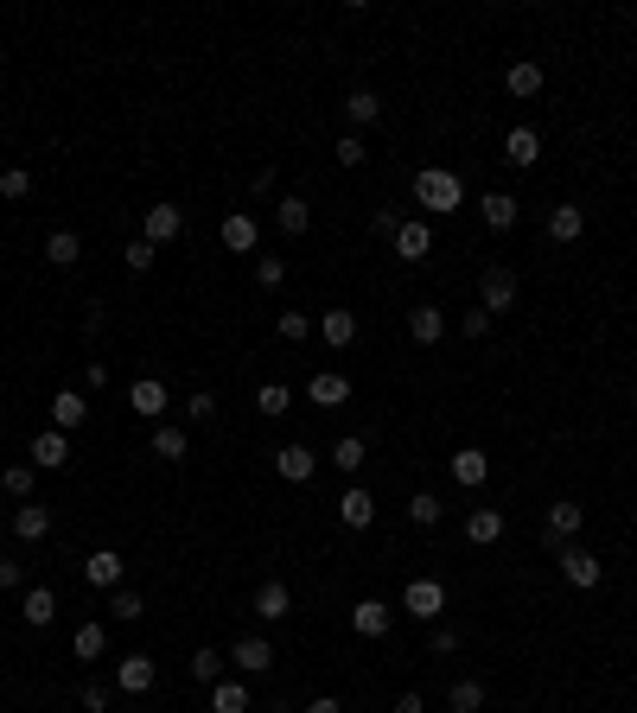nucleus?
<instances>
[{
    "label": "nucleus",
    "instance_id": "nucleus-1",
    "mask_svg": "<svg viewBox=\"0 0 637 713\" xmlns=\"http://www.w3.org/2000/svg\"><path fill=\"white\" fill-rule=\"evenodd\" d=\"M415 204L434 211V217H453L459 204H466V185H459V172H446V166H421L415 172Z\"/></svg>",
    "mask_w": 637,
    "mask_h": 713
},
{
    "label": "nucleus",
    "instance_id": "nucleus-2",
    "mask_svg": "<svg viewBox=\"0 0 637 713\" xmlns=\"http://www.w3.org/2000/svg\"><path fill=\"white\" fill-rule=\"evenodd\" d=\"M555 561H561V580L574 586V593H593V586L606 580V561H599L593 548H580V542H567V548L555 554Z\"/></svg>",
    "mask_w": 637,
    "mask_h": 713
},
{
    "label": "nucleus",
    "instance_id": "nucleus-3",
    "mask_svg": "<svg viewBox=\"0 0 637 713\" xmlns=\"http://www.w3.org/2000/svg\"><path fill=\"white\" fill-rule=\"evenodd\" d=\"M580 523H587V510H580V503L574 497H561V503H548V516H542V548H567V542H574V535H580Z\"/></svg>",
    "mask_w": 637,
    "mask_h": 713
},
{
    "label": "nucleus",
    "instance_id": "nucleus-4",
    "mask_svg": "<svg viewBox=\"0 0 637 713\" xmlns=\"http://www.w3.org/2000/svg\"><path fill=\"white\" fill-rule=\"evenodd\" d=\"M402 612L415 618V624H434V618L446 612V586H440V580H408V586H402Z\"/></svg>",
    "mask_w": 637,
    "mask_h": 713
},
{
    "label": "nucleus",
    "instance_id": "nucleus-5",
    "mask_svg": "<svg viewBox=\"0 0 637 713\" xmlns=\"http://www.w3.org/2000/svg\"><path fill=\"white\" fill-rule=\"evenodd\" d=\"M141 236L153 242V249L179 242V236H185V211H179V204H147V217H141Z\"/></svg>",
    "mask_w": 637,
    "mask_h": 713
},
{
    "label": "nucleus",
    "instance_id": "nucleus-6",
    "mask_svg": "<svg viewBox=\"0 0 637 713\" xmlns=\"http://www.w3.org/2000/svg\"><path fill=\"white\" fill-rule=\"evenodd\" d=\"M128 408L141 414V421L160 427V421H166V382H160V376H134V382H128Z\"/></svg>",
    "mask_w": 637,
    "mask_h": 713
},
{
    "label": "nucleus",
    "instance_id": "nucleus-7",
    "mask_svg": "<svg viewBox=\"0 0 637 713\" xmlns=\"http://www.w3.org/2000/svg\"><path fill=\"white\" fill-rule=\"evenodd\" d=\"M516 293H523V287H516V274H510V268H485V281H478V306H485L491 319H497V312H510V306H516Z\"/></svg>",
    "mask_w": 637,
    "mask_h": 713
},
{
    "label": "nucleus",
    "instance_id": "nucleus-8",
    "mask_svg": "<svg viewBox=\"0 0 637 713\" xmlns=\"http://www.w3.org/2000/svg\"><path fill=\"white\" fill-rule=\"evenodd\" d=\"M26 452H32V472H64V465H71V433L45 427V433H39V440H32Z\"/></svg>",
    "mask_w": 637,
    "mask_h": 713
},
{
    "label": "nucleus",
    "instance_id": "nucleus-9",
    "mask_svg": "<svg viewBox=\"0 0 637 713\" xmlns=\"http://www.w3.org/2000/svg\"><path fill=\"white\" fill-rule=\"evenodd\" d=\"M351 631L370 637V643H383V637L395 631V612H389L383 599H357V605H351Z\"/></svg>",
    "mask_w": 637,
    "mask_h": 713
},
{
    "label": "nucleus",
    "instance_id": "nucleus-10",
    "mask_svg": "<svg viewBox=\"0 0 637 713\" xmlns=\"http://www.w3.org/2000/svg\"><path fill=\"white\" fill-rule=\"evenodd\" d=\"M122 573H128V561L115 548H96V554H83V580L96 586V593H115L122 586Z\"/></svg>",
    "mask_w": 637,
    "mask_h": 713
},
{
    "label": "nucleus",
    "instance_id": "nucleus-11",
    "mask_svg": "<svg viewBox=\"0 0 637 713\" xmlns=\"http://www.w3.org/2000/svg\"><path fill=\"white\" fill-rule=\"evenodd\" d=\"M217 242H223V249H230V255H249L255 242H262V223H255L249 211H230V217L217 223Z\"/></svg>",
    "mask_w": 637,
    "mask_h": 713
},
{
    "label": "nucleus",
    "instance_id": "nucleus-12",
    "mask_svg": "<svg viewBox=\"0 0 637 713\" xmlns=\"http://www.w3.org/2000/svg\"><path fill=\"white\" fill-rule=\"evenodd\" d=\"M153 675H160V669H153V656H141V650H134V656H115V694H147Z\"/></svg>",
    "mask_w": 637,
    "mask_h": 713
},
{
    "label": "nucleus",
    "instance_id": "nucleus-13",
    "mask_svg": "<svg viewBox=\"0 0 637 713\" xmlns=\"http://www.w3.org/2000/svg\"><path fill=\"white\" fill-rule=\"evenodd\" d=\"M395 255H402V262H427V255H434V223L408 217L402 230H395Z\"/></svg>",
    "mask_w": 637,
    "mask_h": 713
},
{
    "label": "nucleus",
    "instance_id": "nucleus-14",
    "mask_svg": "<svg viewBox=\"0 0 637 713\" xmlns=\"http://www.w3.org/2000/svg\"><path fill=\"white\" fill-rule=\"evenodd\" d=\"M274 472H281L287 484H306V478L319 472V452H313V446H300V440H287L281 452H274Z\"/></svg>",
    "mask_w": 637,
    "mask_h": 713
},
{
    "label": "nucleus",
    "instance_id": "nucleus-15",
    "mask_svg": "<svg viewBox=\"0 0 637 713\" xmlns=\"http://www.w3.org/2000/svg\"><path fill=\"white\" fill-rule=\"evenodd\" d=\"M446 472H453V484H466V491H478V484L491 478V459L478 446H459L453 459H446Z\"/></svg>",
    "mask_w": 637,
    "mask_h": 713
},
{
    "label": "nucleus",
    "instance_id": "nucleus-16",
    "mask_svg": "<svg viewBox=\"0 0 637 713\" xmlns=\"http://www.w3.org/2000/svg\"><path fill=\"white\" fill-rule=\"evenodd\" d=\"M230 663L243 669V675H268V669H274V643H268V637H236Z\"/></svg>",
    "mask_w": 637,
    "mask_h": 713
},
{
    "label": "nucleus",
    "instance_id": "nucleus-17",
    "mask_svg": "<svg viewBox=\"0 0 637 713\" xmlns=\"http://www.w3.org/2000/svg\"><path fill=\"white\" fill-rule=\"evenodd\" d=\"M338 523H344V529H370V523H376V497L364 491V484H351V491L338 497Z\"/></svg>",
    "mask_w": 637,
    "mask_h": 713
},
{
    "label": "nucleus",
    "instance_id": "nucleus-18",
    "mask_svg": "<svg viewBox=\"0 0 637 713\" xmlns=\"http://www.w3.org/2000/svg\"><path fill=\"white\" fill-rule=\"evenodd\" d=\"M287 612H294V593H287V580H262V586H255V618L281 624Z\"/></svg>",
    "mask_w": 637,
    "mask_h": 713
},
{
    "label": "nucleus",
    "instance_id": "nucleus-19",
    "mask_svg": "<svg viewBox=\"0 0 637 713\" xmlns=\"http://www.w3.org/2000/svg\"><path fill=\"white\" fill-rule=\"evenodd\" d=\"M83 421H90V402H83L77 389H58V395H51V427H58V433H71V427H83Z\"/></svg>",
    "mask_w": 637,
    "mask_h": 713
},
{
    "label": "nucleus",
    "instance_id": "nucleus-20",
    "mask_svg": "<svg viewBox=\"0 0 637 713\" xmlns=\"http://www.w3.org/2000/svg\"><path fill=\"white\" fill-rule=\"evenodd\" d=\"M587 236V211L580 204H555L548 211V242H580Z\"/></svg>",
    "mask_w": 637,
    "mask_h": 713
},
{
    "label": "nucleus",
    "instance_id": "nucleus-21",
    "mask_svg": "<svg viewBox=\"0 0 637 713\" xmlns=\"http://www.w3.org/2000/svg\"><path fill=\"white\" fill-rule=\"evenodd\" d=\"M319 338L332 344V351H344V344L357 338V312H351V306H332V312H319Z\"/></svg>",
    "mask_w": 637,
    "mask_h": 713
},
{
    "label": "nucleus",
    "instance_id": "nucleus-22",
    "mask_svg": "<svg viewBox=\"0 0 637 713\" xmlns=\"http://www.w3.org/2000/svg\"><path fill=\"white\" fill-rule=\"evenodd\" d=\"M306 395H313V408H344L351 402V382H344L338 370H319L313 382H306Z\"/></svg>",
    "mask_w": 637,
    "mask_h": 713
},
{
    "label": "nucleus",
    "instance_id": "nucleus-23",
    "mask_svg": "<svg viewBox=\"0 0 637 713\" xmlns=\"http://www.w3.org/2000/svg\"><path fill=\"white\" fill-rule=\"evenodd\" d=\"M20 618L32 624V631H45V624L58 618V593H51V586H26V599H20Z\"/></svg>",
    "mask_w": 637,
    "mask_h": 713
},
{
    "label": "nucleus",
    "instance_id": "nucleus-24",
    "mask_svg": "<svg viewBox=\"0 0 637 713\" xmlns=\"http://www.w3.org/2000/svg\"><path fill=\"white\" fill-rule=\"evenodd\" d=\"M504 160H510V166H536V160H542V134H536V128H510V134H504Z\"/></svg>",
    "mask_w": 637,
    "mask_h": 713
},
{
    "label": "nucleus",
    "instance_id": "nucleus-25",
    "mask_svg": "<svg viewBox=\"0 0 637 713\" xmlns=\"http://www.w3.org/2000/svg\"><path fill=\"white\" fill-rule=\"evenodd\" d=\"M13 535H20V542H45V535H51V510H45V503H20V510H13Z\"/></svg>",
    "mask_w": 637,
    "mask_h": 713
},
{
    "label": "nucleus",
    "instance_id": "nucleus-26",
    "mask_svg": "<svg viewBox=\"0 0 637 713\" xmlns=\"http://www.w3.org/2000/svg\"><path fill=\"white\" fill-rule=\"evenodd\" d=\"M466 542H472V548L504 542V510H472V516H466Z\"/></svg>",
    "mask_w": 637,
    "mask_h": 713
},
{
    "label": "nucleus",
    "instance_id": "nucleus-27",
    "mask_svg": "<svg viewBox=\"0 0 637 713\" xmlns=\"http://www.w3.org/2000/svg\"><path fill=\"white\" fill-rule=\"evenodd\" d=\"M408 338H415V344H440L446 338V312L440 306H415V312H408Z\"/></svg>",
    "mask_w": 637,
    "mask_h": 713
},
{
    "label": "nucleus",
    "instance_id": "nucleus-28",
    "mask_svg": "<svg viewBox=\"0 0 637 713\" xmlns=\"http://www.w3.org/2000/svg\"><path fill=\"white\" fill-rule=\"evenodd\" d=\"M274 223H281V236H306V230H313V204H306V198H281V204H274Z\"/></svg>",
    "mask_w": 637,
    "mask_h": 713
},
{
    "label": "nucleus",
    "instance_id": "nucleus-29",
    "mask_svg": "<svg viewBox=\"0 0 637 713\" xmlns=\"http://www.w3.org/2000/svg\"><path fill=\"white\" fill-rule=\"evenodd\" d=\"M185 452H192V433H185V427H172V421H160V427H153V459H185Z\"/></svg>",
    "mask_w": 637,
    "mask_h": 713
},
{
    "label": "nucleus",
    "instance_id": "nucleus-30",
    "mask_svg": "<svg viewBox=\"0 0 637 713\" xmlns=\"http://www.w3.org/2000/svg\"><path fill=\"white\" fill-rule=\"evenodd\" d=\"M45 262H51V268H77V262H83L77 230H51V236H45Z\"/></svg>",
    "mask_w": 637,
    "mask_h": 713
},
{
    "label": "nucleus",
    "instance_id": "nucleus-31",
    "mask_svg": "<svg viewBox=\"0 0 637 713\" xmlns=\"http://www.w3.org/2000/svg\"><path fill=\"white\" fill-rule=\"evenodd\" d=\"M332 465H338L344 478H357V472H364V465H370V446L357 440V433H344V440L332 446Z\"/></svg>",
    "mask_w": 637,
    "mask_h": 713
},
{
    "label": "nucleus",
    "instance_id": "nucleus-32",
    "mask_svg": "<svg viewBox=\"0 0 637 713\" xmlns=\"http://www.w3.org/2000/svg\"><path fill=\"white\" fill-rule=\"evenodd\" d=\"M376 115H383V102H376L370 90H351V96H344V121H351V134H364Z\"/></svg>",
    "mask_w": 637,
    "mask_h": 713
},
{
    "label": "nucleus",
    "instance_id": "nucleus-33",
    "mask_svg": "<svg viewBox=\"0 0 637 713\" xmlns=\"http://www.w3.org/2000/svg\"><path fill=\"white\" fill-rule=\"evenodd\" d=\"M478 211H485L491 230H516V198H510V191H485V198H478Z\"/></svg>",
    "mask_w": 637,
    "mask_h": 713
},
{
    "label": "nucleus",
    "instance_id": "nucleus-34",
    "mask_svg": "<svg viewBox=\"0 0 637 713\" xmlns=\"http://www.w3.org/2000/svg\"><path fill=\"white\" fill-rule=\"evenodd\" d=\"M102 650H109V631H102L96 618H90V624H77V637H71V656H77V663H96Z\"/></svg>",
    "mask_w": 637,
    "mask_h": 713
},
{
    "label": "nucleus",
    "instance_id": "nucleus-35",
    "mask_svg": "<svg viewBox=\"0 0 637 713\" xmlns=\"http://www.w3.org/2000/svg\"><path fill=\"white\" fill-rule=\"evenodd\" d=\"M211 713H249V688L230 682V675H223V682H211Z\"/></svg>",
    "mask_w": 637,
    "mask_h": 713
},
{
    "label": "nucleus",
    "instance_id": "nucleus-36",
    "mask_svg": "<svg viewBox=\"0 0 637 713\" xmlns=\"http://www.w3.org/2000/svg\"><path fill=\"white\" fill-rule=\"evenodd\" d=\"M504 90H510V96H536V90H542V64H529V58L510 64V71H504Z\"/></svg>",
    "mask_w": 637,
    "mask_h": 713
},
{
    "label": "nucleus",
    "instance_id": "nucleus-37",
    "mask_svg": "<svg viewBox=\"0 0 637 713\" xmlns=\"http://www.w3.org/2000/svg\"><path fill=\"white\" fill-rule=\"evenodd\" d=\"M32 484H39L32 465H7V472H0V491H7L13 503H32Z\"/></svg>",
    "mask_w": 637,
    "mask_h": 713
},
{
    "label": "nucleus",
    "instance_id": "nucleus-38",
    "mask_svg": "<svg viewBox=\"0 0 637 713\" xmlns=\"http://www.w3.org/2000/svg\"><path fill=\"white\" fill-rule=\"evenodd\" d=\"M109 612H115V624H141V618H147V599L128 593V586H115V593H109Z\"/></svg>",
    "mask_w": 637,
    "mask_h": 713
},
{
    "label": "nucleus",
    "instance_id": "nucleus-39",
    "mask_svg": "<svg viewBox=\"0 0 637 713\" xmlns=\"http://www.w3.org/2000/svg\"><path fill=\"white\" fill-rule=\"evenodd\" d=\"M446 707H453V713H478V707H485V682H472V675L453 682V688H446Z\"/></svg>",
    "mask_w": 637,
    "mask_h": 713
},
{
    "label": "nucleus",
    "instance_id": "nucleus-40",
    "mask_svg": "<svg viewBox=\"0 0 637 713\" xmlns=\"http://www.w3.org/2000/svg\"><path fill=\"white\" fill-rule=\"evenodd\" d=\"M287 402H294V389H287V382H262V389H255V408H262L268 421H281Z\"/></svg>",
    "mask_w": 637,
    "mask_h": 713
},
{
    "label": "nucleus",
    "instance_id": "nucleus-41",
    "mask_svg": "<svg viewBox=\"0 0 637 713\" xmlns=\"http://www.w3.org/2000/svg\"><path fill=\"white\" fill-rule=\"evenodd\" d=\"M408 516H415V529H434L440 516H446V503L434 491H415V497H408Z\"/></svg>",
    "mask_w": 637,
    "mask_h": 713
},
{
    "label": "nucleus",
    "instance_id": "nucleus-42",
    "mask_svg": "<svg viewBox=\"0 0 637 713\" xmlns=\"http://www.w3.org/2000/svg\"><path fill=\"white\" fill-rule=\"evenodd\" d=\"M185 669H192V682H204V688L223 682V656L211 650V643H204V650H192V663H185Z\"/></svg>",
    "mask_w": 637,
    "mask_h": 713
},
{
    "label": "nucleus",
    "instance_id": "nucleus-43",
    "mask_svg": "<svg viewBox=\"0 0 637 713\" xmlns=\"http://www.w3.org/2000/svg\"><path fill=\"white\" fill-rule=\"evenodd\" d=\"M0 198H7V204L32 198V172H26V166H7V172H0Z\"/></svg>",
    "mask_w": 637,
    "mask_h": 713
},
{
    "label": "nucleus",
    "instance_id": "nucleus-44",
    "mask_svg": "<svg viewBox=\"0 0 637 713\" xmlns=\"http://www.w3.org/2000/svg\"><path fill=\"white\" fill-rule=\"evenodd\" d=\"M122 262H128V274H147L153 262H160V249H153V242H147V236H134V242H128V249H122Z\"/></svg>",
    "mask_w": 637,
    "mask_h": 713
},
{
    "label": "nucleus",
    "instance_id": "nucleus-45",
    "mask_svg": "<svg viewBox=\"0 0 637 713\" xmlns=\"http://www.w3.org/2000/svg\"><path fill=\"white\" fill-rule=\"evenodd\" d=\"M332 160H338V166H364V160H370V147H364V134H338V147H332Z\"/></svg>",
    "mask_w": 637,
    "mask_h": 713
},
{
    "label": "nucleus",
    "instance_id": "nucleus-46",
    "mask_svg": "<svg viewBox=\"0 0 637 713\" xmlns=\"http://www.w3.org/2000/svg\"><path fill=\"white\" fill-rule=\"evenodd\" d=\"M255 287H287V262H281V255H262V262H255Z\"/></svg>",
    "mask_w": 637,
    "mask_h": 713
},
{
    "label": "nucleus",
    "instance_id": "nucleus-47",
    "mask_svg": "<svg viewBox=\"0 0 637 713\" xmlns=\"http://www.w3.org/2000/svg\"><path fill=\"white\" fill-rule=\"evenodd\" d=\"M274 332H281L287 344H300V338H313V319H306V312H281V319H274Z\"/></svg>",
    "mask_w": 637,
    "mask_h": 713
},
{
    "label": "nucleus",
    "instance_id": "nucleus-48",
    "mask_svg": "<svg viewBox=\"0 0 637 713\" xmlns=\"http://www.w3.org/2000/svg\"><path fill=\"white\" fill-rule=\"evenodd\" d=\"M185 421H198V427H204V421H217V395H211V389H198L192 402H185Z\"/></svg>",
    "mask_w": 637,
    "mask_h": 713
},
{
    "label": "nucleus",
    "instance_id": "nucleus-49",
    "mask_svg": "<svg viewBox=\"0 0 637 713\" xmlns=\"http://www.w3.org/2000/svg\"><path fill=\"white\" fill-rule=\"evenodd\" d=\"M77 701H83V713H109V701H115V694L102 688V682H83V694H77Z\"/></svg>",
    "mask_w": 637,
    "mask_h": 713
},
{
    "label": "nucleus",
    "instance_id": "nucleus-50",
    "mask_svg": "<svg viewBox=\"0 0 637 713\" xmlns=\"http://www.w3.org/2000/svg\"><path fill=\"white\" fill-rule=\"evenodd\" d=\"M427 650H434V656H453V650H459V631H453V624H434V637H427Z\"/></svg>",
    "mask_w": 637,
    "mask_h": 713
},
{
    "label": "nucleus",
    "instance_id": "nucleus-51",
    "mask_svg": "<svg viewBox=\"0 0 637 713\" xmlns=\"http://www.w3.org/2000/svg\"><path fill=\"white\" fill-rule=\"evenodd\" d=\"M459 332H466V338H485V332H491V312H485V306H472L466 319H459Z\"/></svg>",
    "mask_w": 637,
    "mask_h": 713
},
{
    "label": "nucleus",
    "instance_id": "nucleus-52",
    "mask_svg": "<svg viewBox=\"0 0 637 713\" xmlns=\"http://www.w3.org/2000/svg\"><path fill=\"white\" fill-rule=\"evenodd\" d=\"M402 223H408L402 211H376V217H370V230H376V236H389V242H395V230H402Z\"/></svg>",
    "mask_w": 637,
    "mask_h": 713
},
{
    "label": "nucleus",
    "instance_id": "nucleus-53",
    "mask_svg": "<svg viewBox=\"0 0 637 713\" xmlns=\"http://www.w3.org/2000/svg\"><path fill=\"white\" fill-rule=\"evenodd\" d=\"M13 586H26V561H0V593H13Z\"/></svg>",
    "mask_w": 637,
    "mask_h": 713
},
{
    "label": "nucleus",
    "instance_id": "nucleus-54",
    "mask_svg": "<svg viewBox=\"0 0 637 713\" xmlns=\"http://www.w3.org/2000/svg\"><path fill=\"white\" fill-rule=\"evenodd\" d=\"M83 382H90V389H102V382H109V363L90 357V363H83Z\"/></svg>",
    "mask_w": 637,
    "mask_h": 713
},
{
    "label": "nucleus",
    "instance_id": "nucleus-55",
    "mask_svg": "<svg viewBox=\"0 0 637 713\" xmlns=\"http://www.w3.org/2000/svg\"><path fill=\"white\" fill-rule=\"evenodd\" d=\"M395 713H427V701H421V694H402V701H395Z\"/></svg>",
    "mask_w": 637,
    "mask_h": 713
},
{
    "label": "nucleus",
    "instance_id": "nucleus-56",
    "mask_svg": "<svg viewBox=\"0 0 637 713\" xmlns=\"http://www.w3.org/2000/svg\"><path fill=\"white\" fill-rule=\"evenodd\" d=\"M306 713H344V707L332 701V694H319V701H313V707H306Z\"/></svg>",
    "mask_w": 637,
    "mask_h": 713
},
{
    "label": "nucleus",
    "instance_id": "nucleus-57",
    "mask_svg": "<svg viewBox=\"0 0 637 713\" xmlns=\"http://www.w3.org/2000/svg\"><path fill=\"white\" fill-rule=\"evenodd\" d=\"M0 64H7V51H0Z\"/></svg>",
    "mask_w": 637,
    "mask_h": 713
},
{
    "label": "nucleus",
    "instance_id": "nucleus-58",
    "mask_svg": "<svg viewBox=\"0 0 637 713\" xmlns=\"http://www.w3.org/2000/svg\"><path fill=\"white\" fill-rule=\"evenodd\" d=\"M274 713H287V707H274Z\"/></svg>",
    "mask_w": 637,
    "mask_h": 713
}]
</instances>
